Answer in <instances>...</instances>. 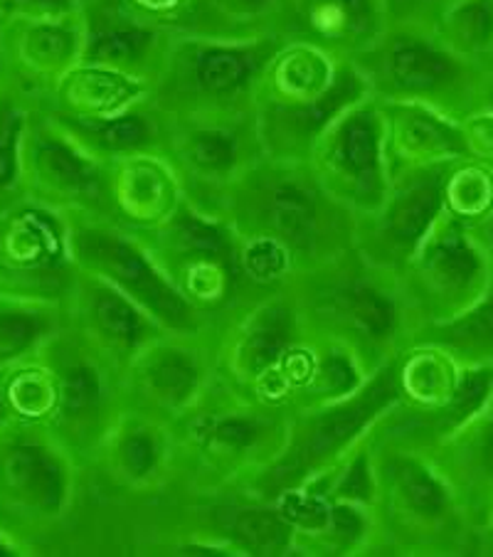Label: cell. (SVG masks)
<instances>
[{
	"instance_id": "cell-31",
	"label": "cell",
	"mask_w": 493,
	"mask_h": 557,
	"mask_svg": "<svg viewBox=\"0 0 493 557\" xmlns=\"http://www.w3.org/2000/svg\"><path fill=\"white\" fill-rule=\"evenodd\" d=\"M178 239L185 249L215 257L222 252V237L218 230H212L193 215H183L178 225Z\"/></svg>"
},
{
	"instance_id": "cell-35",
	"label": "cell",
	"mask_w": 493,
	"mask_h": 557,
	"mask_svg": "<svg viewBox=\"0 0 493 557\" xmlns=\"http://www.w3.org/2000/svg\"><path fill=\"white\" fill-rule=\"evenodd\" d=\"M286 510H289V516L294 518V521H299L304 525H321L325 518V508L319 504V500H289V506H286Z\"/></svg>"
},
{
	"instance_id": "cell-10",
	"label": "cell",
	"mask_w": 493,
	"mask_h": 557,
	"mask_svg": "<svg viewBox=\"0 0 493 557\" xmlns=\"http://www.w3.org/2000/svg\"><path fill=\"white\" fill-rule=\"evenodd\" d=\"M48 331V315L37 306L15 296H0V373L21 363Z\"/></svg>"
},
{
	"instance_id": "cell-21",
	"label": "cell",
	"mask_w": 493,
	"mask_h": 557,
	"mask_svg": "<svg viewBox=\"0 0 493 557\" xmlns=\"http://www.w3.org/2000/svg\"><path fill=\"white\" fill-rule=\"evenodd\" d=\"M311 17L331 30L362 33L373 23V0H311Z\"/></svg>"
},
{
	"instance_id": "cell-14",
	"label": "cell",
	"mask_w": 493,
	"mask_h": 557,
	"mask_svg": "<svg viewBox=\"0 0 493 557\" xmlns=\"http://www.w3.org/2000/svg\"><path fill=\"white\" fill-rule=\"evenodd\" d=\"M153 42V33L144 27H111L91 37L87 58L101 64H121L138 60Z\"/></svg>"
},
{
	"instance_id": "cell-20",
	"label": "cell",
	"mask_w": 493,
	"mask_h": 557,
	"mask_svg": "<svg viewBox=\"0 0 493 557\" xmlns=\"http://www.w3.org/2000/svg\"><path fill=\"white\" fill-rule=\"evenodd\" d=\"M397 486L403 491L409 508H415L422 516H440L446 506L444 488L417 463H399L395 469Z\"/></svg>"
},
{
	"instance_id": "cell-4",
	"label": "cell",
	"mask_w": 493,
	"mask_h": 557,
	"mask_svg": "<svg viewBox=\"0 0 493 557\" xmlns=\"http://www.w3.org/2000/svg\"><path fill=\"white\" fill-rule=\"evenodd\" d=\"M27 169L33 183L45 193L85 195L97 185L95 171L89 169L74 148L50 132H23L21 146V171Z\"/></svg>"
},
{
	"instance_id": "cell-27",
	"label": "cell",
	"mask_w": 493,
	"mask_h": 557,
	"mask_svg": "<svg viewBox=\"0 0 493 557\" xmlns=\"http://www.w3.org/2000/svg\"><path fill=\"white\" fill-rule=\"evenodd\" d=\"M190 158L205 171H225L235 161V138L222 132L195 134L190 141Z\"/></svg>"
},
{
	"instance_id": "cell-16",
	"label": "cell",
	"mask_w": 493,
	"mask_h": 557,
	"mask_svg": "<svg viewBox=\"0 0 493 557\" xmlns=\"http://www.w3.org/2000/svg\"><path fill=\"white\" fill-rule=\"evenodd\" d=\"M449 37L464 50L486 48L493 37V8L489 0H469L454 8L446 21Z\"/></svg>"
},
{
	"instance_id": "cell-3",
	"label": "cell",
	"mask_w": 493,
	"mask_h": 557,
	"mask_svg": "<svg viewBox=\"0 0 493 557\" xmlns=\"http://www.w3.org/2000/svg\"><path fill=\"white\" fill-rule=\"evenodd\" d=\"M397 397V387L395 380L390 373L380 375L373 385H370L368 393H362L358 400H353L350 405L341 407V410L325 414L323 420L316 422L306 440L301 442V447L296 449V459L292 461V467L286 463L282 469L284 471H294V469H304V467H313L321 459L329 457L336 449H341L350 436H356V432L362 430V424L373 420V417L393 403Z\"/></svg>"
},
{
	"instance_id": "cell-15",
	"label": "cell",
	"mask_w": 493,
	"mask_h": 557,
	"mask_svg": "<svg viewBox=\"0 0 493 557\" xmlns=\"http://www.w3.org/2000/svg\"><path fill=\"white\" fill-rule=\"evenodd\" d=\"M227 525L242 543L262 553L282 550L286 537H289L282 518L269 513V510H237V513L230 516Z\"/></svg>"
},
{
	"instance_id": "cell-8",
	"label": "cell",
	"mask_w": 493,
	"mask_h": 557,
	"mask_svg": "<svg viewBox=\"0 0 493 557\" xmlns=\"http://www.w3.org/2000/svg\"><path fill=\"white\" fill-rule=\"evenodd\" d=\"M444 178L440 171L427 173L407 185V190L393 202L387 215V230L399 245H415L427 235L442 210Z\"/></svg>"
},
{
	"instance_id": "cell-22",
	"label": "cell",
	"mask_w": 493,
	"mask_h": 557,
	"mask_svg": "<svg viewBox=\"0 0 493 557\" xmlns=\"http://www.w3.org/2000/svg\"><path fill=\"white\" fill-rule=\"evenodd\" d=\"M198 373L190 360H185L178 352H169V356L158 358L148 373V383H151L153 393L169 403H181L190 395L195 387Z\"/></svg>"
},
{
	"instance_id": "cell-7",
	"label": "cell",
	"mask_w": 493,
	"mask_h": 557,
	"mask_svg": "<svg viewBox=\"0 0 493 557\" xmlns=\"http://www.w3.org/2000/svg\"><path fill=\"white\" fill-rule=\"evenodd\" d=\"M385 67L403 91H432L454 77V64L446 54L412 37L390 45Z\"/></svg>"
},
{
	"instance_id": "cell-18",
	"label": "cell",
	"mask_w": 493,
	"mask_h": 557,
	"mask_svg": "<svg viewBox=\"0 0 493 557\" xmlns=\"http://www.w3.org/2000/svg\"><path fill=\"white\" fill-rule=\"evenodd\" d=\"M343 311L348 319L356 323L360 331L370 333V336H385L393 329L395 313L387 299H383L378 292L366 289V286H356L343 294Z\"/></svg>"
},
{
	"instance_id": "cell-24",
	"label": "cell",
	"mask_w": 493,
	"mask_h": 557,
	"mask_svg": "<svg viewBox=\"0 0 493 557\" xmlns=\"http://www.w3.org/2000/svg\"><path fill=\"white\" fill-rule=\"evenodd\" d=\"M405 136L409 146H415L417 151H430V153L464 151V144L457 136V132H452L449 126H444L442 122H436V119L424 116V114L407 116Z\"/></svg>"
},
{
	"instance_id": "cell-23",
	"label": "cell",
	"mask_w": 493,
	"mask_h": 557,
	"mask_svg": "<svg viewBox=\"0 0 493 557\" xmlns=\"http://www.w3.org/2000/svg\"><path fill=\"white\" fill-rule=\"evenodd\" d=\"M97 323L109 338L124 346H134L141 338L144 323L134 306L121 299L116 294H101L97 299Z\"/></svg>"
},
{
	"instance_id": "cell-37",
	"label": "cell",
	"mask_w": 493,
	"mask_h": 557,
	"mask_svg": "<svg viewBox=\"0 0 493 557\" xmlns=\"http://www.w3.org/2000/svg\"><path fill=\"white\" fill-rule=\"evenodd\" d=\"M343 494H350V496H366L368 494V476H366V469H362V461H358L353 471L348 473L346 484H343Z\"/></svg>"
},
{
	"instance_id": "cell-33",
	"label": "cell",
	"mask_w": 493,
	"mask_h": 557,
	"mask_svg": "<svg viewBox=\"0 0 493 557\" xmlns=\"http://www.w3.org/2000/svg\"><path fill=\"white\" fill-rule=\"evenodd\" d=\"M121 457H124V467L128 469V473H134V476H144V473L153 469L156 447L146 434H132L124 442Z\"/></svg>"
},
{
	"instance_id": "cell-17",
	"label": "cell",
	"mask_w": 493,
	"mask_h": 557,
	"mask_svg": "<svg viewBox=\"0 0 493 557\" xmlns=\"http://www.w3.org/2000/svg\"><path fill=\"white\" fill-rule=\"evenodd\" d=\"M286 338H289V319L284 311H269L262 321L257 323L255 331L249 333L245 343V358L249 368L264 370L274 363L279 352L284 350Z\"/></svg>"
},
{
	"instance_id": "cell-11",
	"label": "cell",
	"mask_w": 493,
	"mask_h": 557,
	"mask_svg": "<svg viewBox=\"0 0 493 557\" xmlns=\"http://www.w3.org/2000/svg\"><path fill=\"white\" fill-rule=\"evenodd\" d=\"M264 212L269 225L294 245L309 243L316 225V210L309 195L294 183H279L267 195Z\"/></svg>"
},
{
	"instance_id": "cell-32",
	"label": "cell",
	"mask_w": 493,
	"mask_h": 557,
	"mask_svg": "<svg viewBox=\"0 0 493 557\" xmlns=\"http://www.w3.org/2000/svg\"><path fill=\"white\" fill-rule=\"evenodd\" d=\"M284 267H286L284 249L276 243L262 239V243H257L247 249V269L257 278H274L284 272Z\"/></svg>"
},
{
	"instance_id": "cell-36",
	"label": "cell",
	"mask_w": 493,
	"mask_h": 557,
	"mask_svg": "<svg viewBox=\"0 0 493 557\" xmlns=\"http://www.w3.org/2000/svg\"><path fill=\"white\" fill-rule=\"evenodd\" d=\"M321 383L325 389H346L350 385V368L346 366V360L331 358L329 363L323 366Z\"/></svg>"
},
{
	"instance_id": "cell-43",
	"label": "cell",
	"mask_w": 493,
	"mask_h": 557,
	"mask_svg": "<svg viewBox=\"0 0 493 557\" xmlns=\"http://www.w3.org/2000/svg\"><path fill=\"white\" fill-rule=\"evenodd\" d=\"M0 74H3V52H0Z\"/></svg>"
},
{
	"instance_id": "cell-29",
	"label": "cell",
	"mask_w": 493,
	"mask_h": 557,
	"mask_svg": "<svg viewBox=\"0 0 493 557\" xmlns=\"http://www.w3.org/2000/svg\"><path fill=\"white\" fill-rule=\"evenodd\" d=\"M72 99L85 104L89 101L91 107L107 109L111 101L124 99L128 95V87L116 77H107V74H91V77H79L72 82Z\"/></svg>"
},
{
	"instance_id": "cell-12",
	"label": "cell",
	"mask_w": 493,
	"mask_h": 557,
	"mask_svg": "<svg viewBox=\"0 0 493 557\" xmlns=\"http://www.w3.org/2000/svg\"><path fill=\"white\" fill-rule=\"evenodd\" d=\"M257 58L237 48H208L195 58V82L208 95H230L255 72Z\"/></svg>"
},
{
	"instance_id": "cell-40",
	"label": "cell",
	"mask_w": 493,
	"mask_h": 557,
	"mask_svg": "<svg viewBox=\"0 0 493 557\" xmlns=\"http://www.w3.org/2000/svg\"><path fill=\"white\" fill-rule=\"evenodd\" d=\"M5 555H13V547L8 545V541L3 535H0V557H5Z\"/></svg>"
},
{
	"instance_id": "cell-42",
	"label": "cell",
	"mask_w": 493,
	"mask_h": 557,
	"mask_svg": "<svg viewBox=\"0 0 493 557\" xmlns=\"http://www.w3.org/2000/svg\"><path fill=\"white\" fill-rule=\"evenodd\" d=\"M3 422H8V412H5L3 403H0V424H3Z\"/></svg>"
},
{
	"instance_id": "cell-1",
	"label": "cell",
	"mask_w": 493,
	"mask_h": 557,
	"mask_svg": "<svg viewBox=\"0 0 493 557\" xmlns=\"http://www.w3.org/2000/svg\"><path fill=\"white\" fill-rule=\"evenodd\" d=\"M64 488L60 459L25 432L0 424V535L5 525L60 513Z\"/></svg>"
},
{
	"instance_id": "cell-19",
	"label": "cell",
	"mask_w": 493,
	"mask_h": 557,
	"mask_svg": "<svg viewBox=\"0 0 493 557\" xmlns=\"http://www.w3.org/2000/svg\"><path fill=\"white\" fill-rule=\"evenodd\" d=\"M444 336L452 346L493 356V292L473 306L464 319L446 326Z\"/></svg>"
},
{
	"instance_id": "cell-41",
	"label": "cell",
	"mask_w": 493,
	"mask_h": 557,
	"mask_svg": "<svg viewBox=\"0 0 493 557\" xmlns=\"http://www.w3.org/2000/svg\"><path fill=\"white\" fill-rule=\"evenodd\" d=\"M486 239H489V249H491V255H493V218L489 220V225H486Z\"/></svg>"
},
{
	"instance_id": "cell-39",
	"label": "cell",
	"mask_w": 493,
	"mask_h": 557,
	"mask_svg": "<svg viewBox=\"0 0 493 557\" xmlns=\"http://www.w3.org/2000/svg\"><path fill=\"white\" fill-rule=\"evenodd\" d=\"M333 521H336V528H338V531H341L343 535L356 533L358 528H360V521H358V518L353 516L350 510H346V508H338L336 513H333Z\"/></svg>"
},
{
	"instance_id": "cell-28",
	"label": "cell",
	"mask_w": 493,
	"mask_h": 557,
	"mask_svg": "<svg viewBox=\"0 0 493 557\" xmlns=\"http://www.w3.org/2000/svg\"><path fill=\"white\" fill-rule=\"evenodd\" d=\"M97 141L109 151H128L148 141V126L138 116H121L97 128Z\"/></svg>"
},
{
	"instance_id": "cell-25",
	"label": "cell",
	"mask_w": 493,
	"mask_h": 557,
	"mask_svg": "<svg viewBox=\"0 0 493 557\" xmlns=\"http://www.w3.org/2000/svg\"><path fill=\"white\" fill-rule=\"evenodd\" d=\"M491 383H493L491 370H471V373L464 375L459 380L457 389H454L449 405H446L444 424L454 426L477 412L479 407L486 403V397L491 393Z\"/></svg>"
},
{
	"instance_id": "cell-2",
	"label": "cell",
	"mask_w": 493,
	"mask_h": 557,
	"mask_svg": "<svg viewBox=\"0 0 493 557\" xmlns=\"http://www.w3.org/2000/svg\"><path fill=\"white\" fill-rule=\"evenodd\" d=\"M74 249H77L82 262L114 278L121 289L134 294V299L146 304L158 319L169 321L173 326H185L190 321V311L181 296L126 243L111 235H101V232H77Z\"/></svg>"
},
{
	"instance_id": "cell-30",
	"label": "cell",
	"mask_w": 493,
	"mask_h": 557,
	"mask_svg": "<svg viewBox=\"0 0 493 557\" xmlns=\"http://www.w3.org/2000/svg\"><path fill=\"white\" fill-rule=\"evenodd\" d=\"M72 11V0H0V21H48Z\"/></svg>"
},
{
	"instance_id": "cell-34",
	"label": "cell",
	"mask_w": 493,
	"mask_h": 557,
	"mask_svg": "<svg viewBox=\"0 0 493 557\" xmlns=\"http://www.w3.org/2000/svg\"><path fill=\"white\" fill-rule=\"evenodd\" d=\"M212 442L225 444V447H247V444L255 442V424H249L247 420H222L218 424H212L208 432Z\"/></svg>"
},
{
	"instance_id": "cell-6",
	"label": "cell",
	"mask_w": 493,
	"mask_h": 557,
	"mask_svg": "<svg viewBox=\"0 0 493 557\" xmlns=\"http://www.w3.org/2000/svg\"><path fill=\"white\" fill-rule=\"evenodd\" d=\"M424 269L436 289L446 296H461L479 289L483 257L459 227H446L427 247Z\"/></svg>"
},
{
	"instance_id": "cell-13",
	"label": "cell",
	"mask_w": 493,
	"mask_h": 557,
	"mask_svg": "<svg viewBox=\"0 0 493 557\" xmlns=\"http://www.w3.org/2000/svg\"><path fill=\"white\" fill-rule=\"evenodd\" d=\"M23 132L25 114L11 97L0 91V212L13 208L8 195L21 183Z\"/></svg>"
},
{
	"instance_id": "cell-9",
	"label": "cell",
	"mask_w": 493,
	"mask_h": 557,
	"mask_svg": "<svg viewBox=\"0 0 493 557\" xmlns=\"http://www.w3.org/2000/svg\"><path fill=\"white\" fill-rule=\"evenodd\" d=\"M13 23L21 25L15 33V52L27 72H52L72 58L74 33L60 23V17Z\"/></svg>"
},
{
	"instance_id": "cell-26",
	"label": "cell",
	"mask_w": 493,
	"mask_h": 557,
	"mask_svg": "<svg viewBox=\"0 0 493 557\" xmlns=\"http://www.w3.org/2000/svg\"><path fill=\"white\" fill-rule=\"evenodd\" d=\"M99 397V383L97 375L87 368H72L67 375L62 377L58 405L62 417H77L91 405L97 403Z\"/></svg>"
},
{
	"instance_id": "cell-5",
	"label": "cell",
	"mask_w": 493,
	"mask_h": 557,
	"mask_svg": "<svg viewBox=\"0 0 493 557\" xmlns=\"http://www.w3.org/2000/svg\"><path fill=\"white\" fill-rule=\"evenodd\" d=\"M331 163L343 178L360 190H378L380 185V134L370 111H358L338 126L331 144Z\"/></svg>"
},
{
	"instance_id": "cell-38",
	"label": "cell",
	"mask_w": 493,
	"mask_h": 557,
	"mask_svg": "<svg viewBox=\"0 0 493 557\" xmlns=\"http://www.w3.org/2000/svg\"><path fill=\"white\" fill-rule=\"evenodd\" d=\"M230 11L235 13H245V15H255V13H262L267 11L269 5L274 3V0H222Z\"/></svg>"
}]
</instances>
